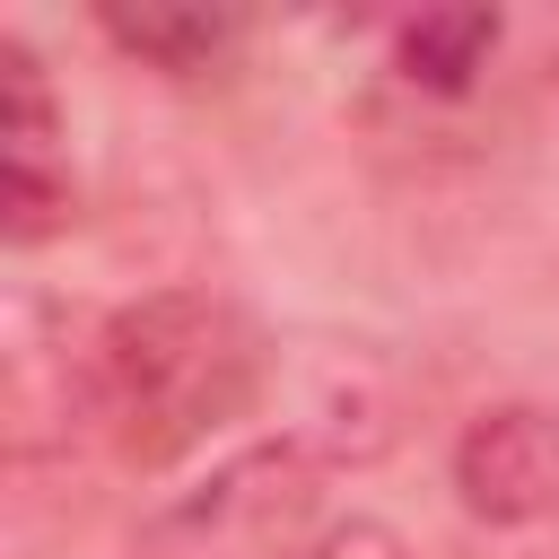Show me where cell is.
Listing matches in <instances>:
<instances>
[{"label":"cell","instance_id":"2","mask_svg":"<svg viewBox=\"0 0 559 559\" xmlns=\"http://www.w3.org/2000/svg\"><path fill=\"white\" fill-rule=\"evenodd\" d=\"M323 533V463L314 445H245L201 489L157 507L131 559H306Z\"/></svg>","mask_w":559,"mask_h":559},{"label":"cell","instance_id":"6","mask_svg":"<svg viewBox=\"0 0 559 559\" xmlns=\"http://www.w3.org/2000/svg\"><path fill=\"white\" fill-rule=\"evenodd\" d=\"M498 17L489 9H437V17H402L384 44H393V79H411V87H428V96H463L480 70H489V52H498Z\"/></svg>","mask_w":559,"mask_h":559},{"label":"cell","instance_id":"1","mask_svg":"<svg viewBox=\"0 0 559 559\" xmlns=\"http://www.w3.org/2000/svg\"><path fill=\"white\" fill-rule=\"evenodd\" d=\"M271 384V341L218 288H148L79 349V411L122 472H175Z\"/></svg>","mask_w":559,"mask_h":559},{"label":"cell","instance_id":"3","mask_svg":"<svg viewBox=\"0 0 559 559\" xmlns=\"http://www.w3.org/2000/svg\"><path fill=\"white\" fill-rule=\"evenodd\" d=\"M454 498L480 524H542L559 515V411L489 402L454 437Z\"/></svg>","mask_w":559,"mask_h":559},{"label":"cell","instance_id":"4","mask_svg":"<svg viewBox=\"0 0 559 559\" xmlns=\"http://www.w3.org/2000/svg\"><path fill=\"white\" fill-rule=\"evenodd\" d=\"M0 70H9V245L35 253L52 245L79 210H70V148H61V96L35 61L26 35H0Z\"/></svg>","mask_w":559,"mask_h":559},{"label":"cell","instance_id":"7","mask_svg":"<svg viewBox=\"0 0 559 559\" xmlns=\"http://www.w3.org/2000/svg\"><path fill=\"white\" fill-rule=\"evenodd\" d=\"M306 559H437V550H419L411 533H393L376 515H349V524H323Z\"/></svg>","mask_w":559,"mask_h":559},{"label":"cell","instance_id":"5","mask_svg":"<svg viewBox=\"0 0 559 559\" xmlns=\"http://www.w3.org/2000/svg\"><path fill=\"white\" fill-rule=\"evenodd\" d=\"M96 26H105L114 52H131V61L166 70V79H201L245 44L236 9H166V0L157 9H96Z\"/></svg>","mask_w":559,"mask_h":559}]
</instances>
